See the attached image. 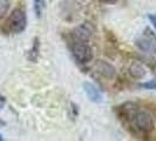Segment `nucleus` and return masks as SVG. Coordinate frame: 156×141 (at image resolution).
Instances as JSON below:
<instances>
[{"mask_svg": "<svg viewBox=\"0 0 156 141\" xmlns=\"http://www.w3.org/2000/svg\"><path fill=\"white\" fill-rule=\"evenodd\" d=\"M94 70L99 75H101L102 78L107 79V80H112L116 77L115 67L106 60H96L94 63Z\"/></svg>", "mask_w": 156, "mask_h": 141, "instance_id": "obj_5", "label": "nucleus"}, {"mask_svg": "<svg viewBox=\"0 0 156 141\" xmlns=\"http://www.w3.org/2000/svg\"><path fill=\"white\" fill-rule=\"evenodd\" d=\"M5 103H6V98H5L4 95H1V94H0V110H1V108H4Z\"/></svg>", "mask_w": 156, "mask_h": 141, "instance_id": "obj_13", "label": "nucleus"}, {"mask_svg": "<svg viewBox=\"0 0 156 141\" xmlns=\"http://www.w3.org/2000/svg\"><path fill=\"white\" fill-rule=\"evenodd\" d=\"M2 140H4V136H2L1 134H0V141H2Z\"/></svg>", "mask_w": 156, "mask_h": 141, "instance_id": "obj_16", "label": "nucleus"}, {"mask_svg": "<svg viewBox=\"0 0 156 141\" xmlns=\"http://www.w3.org/2000/svg\"><path fill=\"white\" fill-rule=\"evenodd\" d=\"M139 87L142 89H149V91H155L156 89V78L151 79L146 82H141L139 84Z\"/></svg>", "mask_w": 156, "mask_h": 141, "instance_id": "obj_11", "label": "nucleus"}, {"mask_svg": "<svg viewBox=\"0 0 156 141\" xmlns=\"http://www.w3.org/2000/svg\"><path fill=\"white\" fill-rule=\"evenodd\" d=\"M5 125V121H2V120H0V126H4Z\"/></svg>", "mask_w": 156, "mask_h": 141, "instance_id": "obj_15", "label": "nucleus"}, {"mask_svg": "<svg viewBox=\"0 0 156 141\" xmlns=\"http://www.w3.org/2000/svg\"><path fill=\"white\" fill-rule=\"evenodd\" d=\"M148 19L156 31V13H150V14H148Z\"/></svg>", "mask_w": 156, "mask_h": 141, "instance_id": "obj_12", "label": "nucleus"}, {"mask_svg": "<svg viewBox=\"0 0 156 141\" xmlns=\"http://www.w3.org/2000/svg\"><path fill=\"white\" fill-rule=\"evenodd\" d=\"M11 6V0H0V19L6 16Z\"/></svg>", "mask_w": 156, "mask_h": 141, "instance_id": "obj_10", "label": "nucleus"}, {"mask_svg": "<svg viewBox=\"0 0 156 141\" xmlns=\"http://www.w3.org/2000/svg\"><path fill=\"white\" fill-rule=\"evenodd\" d=\"M135 46L146 54H156V33L150 27H144L141 34L135 40Z\"/></svg>", "mask_w": 156, "mask_h": 141, "instance_id": "obj_1", "label": "nucleus"}, {"mask_svg": "<svg viewBox=\"0 0 156 141\" xmlns=\"http://www.w3.org/2000/svg\"><path fill=\"white\" fill-rule=\"evenodd\" d=\"M128 73L132 78L136 79V80H140L143 79L147 74V68L141 61H133V63L129 65L128 67Z\"/></svg>", "mask_w": 156, "mask_h": 141, "instance_id": "obj_7", "label": "nucleus"}, {"mask_svg": "<svg viewBox=\"0 0 156 141\" xmlns=\"http://www.w3.org/2000/svg\"><path fill=\"white\" fill-rule=\"evenodd\" d=\"M82 88L86 93L87 98L92 102L101 103L103 101V92L95 84L90 82V81H85L82 84Z\"/></svg>", "mask_w": 156, "mask_h": 141, "instance_id": "obj_6", "label": "nucleus"}, {"mask_svg": "<svg viewBox=\"0 0 156 141\" xmlns=\"http://www.w3.org/2000/svg\"><path fill=\"white\" fill-rule=\"evenodd\" d=\"M40 55V39L38 37H35L33 39V44H32L31 49L28 51L27 53V58L31 63H37L38 59H39Z\"/></svg>", "mask_w": 156, "mask_h": 141, "instance_id": "obj_8", "label": "nucleus"}, {"mask_svg": "<svg viewBox=\"0 0 156 141\" xmlns=\"http://www.w3.org/2000/svg\"><path fill=\"white\" fill-rule=\"evenodd\" d=\"M6 26H7L8 32L14 33V34H19L26 30L27 27V16L26 12L23 11L21 7L14 8L11 14L8 16L7 21H6Z\"/></svg>", "mask_w": 156, "mask_h": 141, "instance_id": "obj_2", "label": "nucleus"}, {"mask_svg": "<svg viewBox=\"0 0 156 141\" xmlns=\"http://www.w3.org/2000/svg\"><path fill=\"white\" fill-rule=\"evenodd\" d=\"M33 9L37 18H41L45 9V0H33Z\"/></svg>", "mask_w": 156, "mask_h": 141, "instance_id": "obj_9", "label": "nucleus"}, {"mask_svg": "<svg viewBox=\"0 0 156 141\" xmlns=\"http://www.w3.org/2000/svg\"><path fill=\"white\" fill-rule=\"evenodd\" d=\"M72 55L75 59V61L81 65L90 63L93 60V49L88 45V42L85 41H73L72 47Z\"/></svg>", "mask_w": 156, "mask_h": 141, "instance_id": "obj_3", "label": "nucleus"}, {"mask_svg": "<svg viewBox=\"0 0 156 141\" xmlns=\"http://www.w3.org/2000/svg\"><path fill=\"white\" fill-rule=\"evenodd\" d=\"M100 1L103 2V4H115L119 0H100Z\"/></svg>", "mask_w": 156, "mask_h": 141, "instance_id": "obj_14", "label": "nucleus"}, {"mask_svg": "<svg viewBox=\"0 0 156 141\" xmlns=\"http://www.w3.org/2000/svg\"><path fill=\"white\" fill-rule=\"evenodd\" d=\"M93 35V27L92 25L88 23H83L78 25L76 27H74V30L72 31V38L73 41H85L88 42L89 39Z\"/></svg>", "mask_w": 156, "mask_h": 141, "instance_id": "obj_4", "label": "nucleus"}]
</instances>
